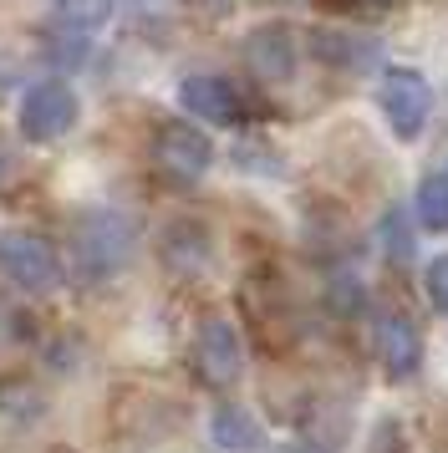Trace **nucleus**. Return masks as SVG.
Segmentation results:
<instances>
[{
  "mask_svg": "<svg viewBox=\"0 0 448 453\" xmlns=\"http://www.w3.org/2000/svg\"><path fill=\"white\" fill-rule=\"evenodd\" d=\"M138 245V229L122 209H87L72 219V270H77L87 286L112 280Z\"/></svg>",
  "mask_w": 448,
  "mask_h": 453,
  "instance_id": "nucleus-1",
  "label": "nucleus"
},
{
  "mask_svg": "<svg viewBox=\"0 0 448 453\" xmlns=\"http://www.w3.org/2000/svg\"><path fill=\"white\" fill-rule=\"evenodd\" d=\"M240 306L250 316V326L260 336L265 351H285L296 342V311H290V290L281 286L275 270H250L240 286Z\"/></svg>",
  "mask_w": 448,
  "mask_h": 453,
  "instance_id": "nucleus-2",
  "label": "nucleus"
},
{
  "mask_svg": "<svg viewBox=\"0 0 448 453\" xmlns=\"http://www.w3.org/2000/svg\"><path fill=\"white\" fill-rule=\"evenodd\" d=\"M0 270H5L11 286L31 290V296L57 290L61 275H66L57 245H51L46 234H31V229H5V234H0Z\"/></svg>",
  "mask_w": 448,
  "mask_h": 453,
  "instance_id": "nucleus-3",
  "label": "nucleus"
},
{
  "mask_svg": "<svg viewBox=\"0 0 448 453\" xmlns=\"http://www.w3.org/2000/svg\"><path fill=\"white\" fill-rule=\"evenodd\" d=\"M189 362H194V377H199L204 388H235L244 372V347H240V331L235 321H224V316H204L199 331H194V347H189Z\"/></svg>",
  "mask_w": 448,
  "mask_h": 453,
  "instance_id": "nucleus-4",
  "label": "nucleus"
},
{
  "mask_svg": "<svg viewBox=\"0 0 448 453\" xmlns=\"http://www.w3.org/2000/svg\"><path fill=\"white\" fill-rule=\"evenodd\" d=\"M214 164V143L194 123H163L153 133V168L174 184H199Z\"/></svg>",
  "mask_w": 448,
  "mask_h": 453,
  "instance_id": "nucleus-5",
  "label": "nucleus"
},
{
  "mask_svg": "<svg viewBox=\"0 0 448 453\" xmlns=\"http://www.w3.org/2000/svg\"><path fill=\"white\" fill-rule=\"evenodd\" d=\"M382 112H387V127H392L403 143H413L428 127V112H433V87H428L423 72L392 66L382 77Z\"/></svg>",
  "mask_w": 448,
  "mask_h": 453,
  "instance_id": "nucleus-6",
  "label": "nucleus"
},
{
  "mask_svg": "<svg viewBox=\"0 0 448 453\" xmlns=\"http://www.w3.org/2000/svg\"><path fill=\"white\" fill-rule=\"evenodd\" d=\"M77 123V92L66 82H36L20 97V133L31 143H51Z\"/></svg>",
  "mask_w": 448,
  "mask_h": 453,
  "instance_id": "nucleus-7",
  "label": "nucleus"
},
{
  "mask_svg": "<svg viewBox=\"0 0 448 453\" xmlns=\"http://www.w3.org/2000/svg\"><path fill=\"white\" fill-rule=\"evenodd\" d=\"M377 357H382V367L392 382H407L413 372L423 367V331L413 316L403 311H377Z\"/></svg>",
  "mask_w": 448,
  "mask_h": 453,
  "instance_id": "nucleus-8",
  "label": "nucleus"
},
{
  "mask_svg": "<svg viewBox=\"0 0 448 453\" xmlns=\"http://www.w3.org/2000/svg\"><path fill=\"white\" fill-rule=\"evenodd\" d=\"M179 103L183 112H194L204 123H220V127H235L244 118V97L235 92V82H224V77H183L179 87Z\"/></svg>",
  "mask_w": 448,
  "mask_h": 453,
  "instance_id": "nucleus-9",
  "label": "nucleus"
},
{
  "mask_svg": "<svg viewBox=\"0 0 448 453\" xmlns=\"http://www.w3.org/2000/svg\"><path fill=\"white\" fill-rule=\"evenodd\" d=\"M244 66L260 77V82H285L296 72V42L285 26H260L244 36Z\"/></svg>",
  "mask_w": 448,
  "mask_h": 453,
  "instance_id": "nucleus-10",
  "label": "nucleus"
},
{
  "mask_svg": "<svg viewBox=\"0 0 448 453\" xmlns=\"http://www.w3.org/2000/svg\"><path fill=\"white\" fill-rule=\"evenodd\" d=\"M163 265L174 270V275H204L209 265V229L194 225V219H174V225L163 229Z\"/></svg>",
  "mask_w": 448,
  "mask_h": 453,
  "instance_id": "nucleus-11",
  "label": "nucleus"
},
{
  "mask_svg": "<svg viewBox=\"0 0 448 453\" xmlns=\"http://www.w3.org/2000/svg\"><path fill=\"white\" fill-rule=\"evenodd\" d=\"M209 433H214V443H220L224 453H260V449H265L260 418H255L250 408H235V403L214 408V418H209Z\"/></svg>",
  "mask_w": 448,
  "mask_h": 453,
  "instance_id": "nucleus-12",
  "label": "nucleus"
},
{
  "mask_svg": "<svg viewBox=\"0 0 448 453\" xmlns=\"http://www.w3.org/2000/svg\"><path fill=\"white\" fill-rule=\"evenodd\" d=\"M413 209H418V225L423 229H448V173L423 179L418 194H413Z\"/></svg>",
  "mask_w": 448,
  "mask_h": 453,
  "instance_id": "nucleus-13",
  "label": "nucleus"
},
{
  "mask_svg": "<svg viewBox=\"0 0 448 453\" xmlns=\"http://www.w3.org/2000/svg\"><path fill=\"white\" fill-rule=\"evenodd\" d=\"M26 342H31V326H26V316H20V311H11L5 301H0V362H16L20 351H26Z\"/></svg>",
  "mask_w": 448,
  "mask_h": 453,
  "instance_id": "nucleus-14",
  "label": "nucleus"
},
{
  "mask_svg": "<svg viewBox=\"0 0 448 453\" xmlns=\"http://www.w3.org/2000/svg\"><path fill=\"white\" fill-rule=\"evenodd\" d=\"M51 11L66 26H102L112 16V0H51Z\"/></svg>",
  "mask_w": 448,
  "mask_h": 453,
  "instance_id": "nucleus-15",
  "label": "nucleus"
},
{
  "mask_svg": "<svg viewBox=\"0 0 448 453\" xmlns=\"http://www.w3.org/2000/svg\"><path fill=\"white\" fill-rule=\"evenodd\" d=\"M311 46H316V57L331 62V66H351L357 57H367V46H351L346 36H331V31H316V42Z\"/></svg>",
  "mask_w": 448,
  "mask_h": 453,
  "instance_id": "nucleus-16",
  "label": "nucleus"
},
{
  "mask_svg": "<svg viewBox=\"0 0 448 453\" xmlns=\"http://www.w3.org/2000/svg\"><path fill=\"white\" fill-rule=\"evenodd\" d=\"M423 286H428V301H433V311H444V316H448V255H438V260L428 265Z\"/></svg>",
  "mask_w": 448,
  "mask_h": 453,
  "instance_id": "nucleus-17",
  "label": "nucleus"
},
{
  "mask_svg": "<svg viewBox=\"0 0 448 453\" xmlns=\"http://www.w3.org/2000/svg\"><path fill=\"white\" fill-rule=\"evenodd\" d=\"M342 5H362V11H382V5H398V0H342Z\"/></svg>",
  "mask_w": 448,
  "mask_h": 453,
  "instance_id": "nucleus-18",
  "label": "nucleus"
},
{
  "mask_svg": "<svg viewBox=\"0 0 448 453\" xmlns=\"http://www.w3.org/2000/svg\"><path fill=\"white\" fill-rule=\"evenodd\" d=\"M433 433H438V443H448V408L438 412V423H433Z\"/></svg>",
  "mask_w": 448,
  "mask_h": 453,
  "instance_id": "nucleus-19",
  "label": "nucleus"
},
{
  "mask_svg": "<svg viewBox=\"0 0 448 453\" xmlns=\"http://www.w3.org/2000/svg\"><path fill=\"white\" fill-rule=\"evenodd\" d=\"M275 453H321L316 443H285V449H275Z\"/></svg>",
  "mask_w": 448,
  "mask_h": 453,
  "instance_id": "nucleus-20",
  "label": "nucleus"
},
{
  "mask_svg": "<svg viewBox=\"0 0 448 453\" xmlns=\"http://www.w3.org/2000/svg\"><path fill=\"white\" fill-rule=\"evenodd\" d=\"M281 5H290V0H281Z\"/></svg>",
  "mask_w": 448,
  "mask_h": 453,
  "instance_id": "nucleus-21",
  "label": "nucleus"
}]
</instances>
